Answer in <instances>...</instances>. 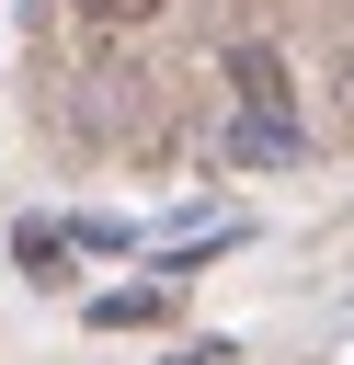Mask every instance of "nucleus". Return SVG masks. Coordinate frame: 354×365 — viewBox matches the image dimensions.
Segmentation results:
<instances>
[{
  "label": "nucleus",
  "mask_w": 354,
  "mask_h": 365,
  "mask_svg": "<svg viewBox=\"0 0 354 365\" xmlns=\"http://www.w3.org/2000/svg\"><path fill=\"white\" fill-rule=\"evenodd\" d=\"M206 148H217L228 171H285V160H308V125H297V114H228Z\"/></svg>",
  "instance_id": "nucleus-1"
},
{
  "label": "nucleus",
  "mask_w": 354,
  "mask_h": 365,
  "mask_svg": "<svg viewBox=\"0 0 354 365\" xmlns=\"http://www.w3.org/2000/svg\"><path fill=\"white\" fill-rule=\"evenodd\" d=\"M228 91H240V114H297V68H285V46H263V34H240L228 57Z\"/></svg>",
  "instance_id": "nucleus-2"
},
{
  "label": "nucleus",
  "mask_w": 354,
  "mask_h": 365,
  "mask_svg": "<svg viewBox=\"0 0 354 365\" xmlns=\"http://www.w3.org/2000/svg\"><path fill=\"white\" fill-rule=\"evenodd\" d=\"M171 319V285H114V297H91V331H160Z\"/></svg>",
  "instance_id": "nucleus-3"
},
{
  "label": "nucleus",
  "mask_w": 354,
  "mask_h": 365,
  "mask_svg": "<svg viewBox=\"0 0 354 365\" xmlns=\"http://www.w3.org/2000/svg\"><path fill=\"white\" fill-rule=\"evenodd\" d=\"M11 262H23L34 285H69V240H57V228H34V217L11 228Z\"/></svg>",
  "instance_id": "nucleus-4"
},
{
  "label": "nucleus",
  "mask_w": 354,
  "mask_h": 365,
  "mask_svg": "<svg viewBox=\"0 0 354 365\" xmlns=\"http://www.w3.org/2000/svg\"><path fill=\"white\" fill-rule=\"evenodd\" d=\"M80 11H91V34H137V23H160L171 0H80Z\"/></svg>",
  "instance_id": "nucleus-5"
},
{
  "label": "nucleus",
  "mask_w": 354,
  "mask_h": 365,
  "mask_svg": "<svg viewBox=\"0 0 354 365\" xmlns=\"http://www.w3.org/2000/svg\"><path fill=\"white\" fill-rule=\"evenodd\" d=\"M171 365H228V342H183V354H171Z\"/></svg>",
  "instance_id": "nucleus-6"
}]
</instances>
